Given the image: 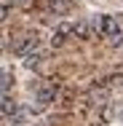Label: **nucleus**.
Listing matches in <instances>:
<instances>
[{"label":"nucleus","mask_w":123,"mask_h":126,"mask_svg":"<svg viewBox=\"0 0 123 126\" xmlns=\"http://www.w3.org/2000/svg\"><path fill=\"white\" fill-rule=\"evenodd\" d=\"M94 22H88V19H80V22H75V35L80 38V40H88V38H94Z\"/></svg>","instance_id":"5"},{"label":"nucleus","mask_w":123,"mask_h":126,"mask_svg":"<svg viewBox=\"0 0 123 126\" xmlns=\"http://www.w3.org/2000/svg\"><path fill=\"white\" fill-rule=\"evenodd\" d=\"M75 35V24L70 22H59V24L54 27V32H51V46H64V40Z\"/></svg>","instance_id":"3"},{"label":"nucleus","mask_w":123,"mask_h":126,"mask_svg":"<svg viewBox=\"0 0 123 126\" xmlns=\"http://www.w3.org/2000/svg\"><path fill=\"white\" fill-rule=\"evenodd\" d=\"M118 115H121V121H123V102L118 105Z\"/></svg>","instance_id":"11"},{"label":"nucleus","mask_w":123,"mask_h":126,"mask_svg":"<svg viewBox=\"0 0 123 126\" xmlns=\"http://www.w3.org/2000/svg\"><path fill=\"white\" fill-rule=\"evenodd\" d=\"M14 51L19 54V56H29V54H35V51H40V35L38 32H27L22 38H16V43H14Z\"/></svg>","instance_id":"2"},{"label":"nucleus","mask_w":123,"mask_h":126,"mask_svg":"<svg viewBox=\"0 0 123 126\" xmlns=\"http://www.w3.org/2000/svg\"><path fill=\"white\" fill-rule=\"evenodd\" d=\"M11 83H14V75L8 70H3V94H11Z\"/></svg>","instance_id":"9"},{"label":"nucleus","mask_w":123,"mask_h":126,"mask_svg":"<svg viewBox=\"0 0 123 126\" xmlns=\"http://www.w3.org/2000/svg\"><path fill=\"white\" fill-rule=\"evenodd\" d=\"M43 59H46V51H35V54H29L24 59V67L27 70H38V67L43 64Z\"/></svg>","instance_id":"7"},{"label":"nucleus","mask_w":123,"mask_h":126,"mask_svg":"<svg viewBox=\"0 0 123 126\" xmlns=\"http://www.w3.org/2000/svg\"><path fill=\"white\" fill-rule=\"evenodd\" d=\"M35 99H38V105H40V107H46V105H51V102L56 99V86H54V83H38V91H35Z\"/></svg>","instance_id":"4"},{"label":"nucleus","mask_w":123,"mask_h":126,"mask_svg":"<svg viewBox=\"0 0 123 126\" xmlns=\"http://www.w3.org/2000/svg\"><path fill=\"white\" fill-rule=\"evenodd\" d=\"M91 22H94V30H96L99 35H104L107 40H110L112 35L123 32V30H121V22H118L115 16H110V14H99V16H94Z\"/></svg>","instance_id":"1"},{"label":"nucleus","mask_w":123,"mask_h":126,"mask_svg":"<svg viewBox=\"0 0 123 126\" xmlns=\"http://www.w3.org/2000/svg\"><path fill=\"white\" fill-rule=\"evenodd\" d=\"M110 46H112V48H123V32H118V35L110 38Z\"/></svg>","instance_id":"10"},{"label":"nucleus","mask_w":123,"mask_h":126,"mask_svg":"<svg viewBox=\"0 0 123 126\" xmlns=\"http://www.w3.org/2000/svg\"><path fill=\"white\" fill-rule=\"evenodd\" d=\"M48 8L56 11V14H64V11L70 8V0H48Z\"/></svg>","instance_id":"8"},{"label":"nucleus","mask_w":123,"mask_h":126,"mask_svg":"<svg viewBox=\"0 0 123 126\" xmlns=\"http://www.w3.org/2000/svg\"><path fill=\"white\" fill-rule=\"evenodd\" d=\"M0 110H3V121H5V118H11V115L19 110V105L11 99V94H3V105H0Z\"/></svg>","instance_id":"6"}]
</instances>
